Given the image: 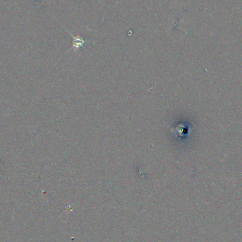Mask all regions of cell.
I'll return each instance as SVG.
<instances>
[{
    "mask_svg": "<svg viewBox=\"0 0 242 242\" xmlns=\"http://www.w3.org/2000/svg\"><path fill=\"white\" fill-rule=\"evenodd\" d=\"M73 38H74V42H73V47L72 49L78 50L79 48L83 47L84 43H86V41L84 40V39L79 36H73Z\"/></svg>",
    "mask_w": 242,
    "mask_h": 242,
    "instance_id": "6da1fadb",
    "label": "cell"
}]
</instances>
